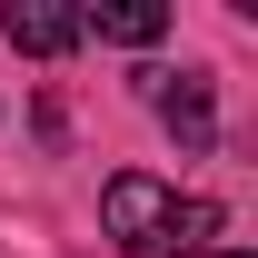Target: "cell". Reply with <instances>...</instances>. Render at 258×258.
Wrapping results in <instances>:
<instances>
[{
	"instance_id": "6da1fadb",
	"label": "cell",
	"mask_w": 258,
	"mask_h": 258,
	"mask_svg": "<svg viewBox=\"0 0 258 258\" xmlns=\"http://www.w3.org/2000/svg\"><path fill=\"white\" fill-rule=\"evenodd\" d=\"M99 219H109V238H119L129 258H189L219 238V209L209 199H179L169 179H149V169H119L109 189H99Z\"/></svg>"
},
{
	"instance_id": "3957f363",
	"label": "cell",
	"mask_w": 258,
	"mask_h": 258,
	"mask_svg": "<svg viewBox=\"0 0 258 258\" xmlns=\"http://www.w3.org/2000/svg\"><path fill=\"white\" fill-rule=\"evenodd\" d=\"M169 10L159 0H109V10H80V40H119V50H139V40H159Z\"/></svg>"
},
{
	"instance_id": "5b68a950",
	"label": "cell",
	"mask_w": 258,
	"mask_h": 258,
	"mask_svg": "<svg viewBox=\"0 0 258 258\" xmlns=\"http://www.w3.org/2000/svg\"><path fill=\"white\" fill-rule=\"evenodd\" d=\"M228 258H238V248H228Z\"/></svg>"
},
{
	"instance_id": "7a4b0ae2",
	"label": "cell",
	"mask_w": 258,
	"mask_h": 258,
	"mask_svg": "<svg viewBox=\"0 0 258 258\" xmlns=\"http://www.w3.org/2000/svg\"><path fill=\"white\" fill-rule=\"evenodd\" d=\"M0 30H10V50H30V60H60V50H80V10H60V0H10Z\"/></svg>"
},
{
	"instance_id": "277c9868",
	"label": "cell",
	"mask_w": 258,
	"mask_h": 258,
	"mask_svg": "<svg viewBox=\"0 0 258 258\" xmlns=\"http://www.w3.org/2000/svg\"><path fill=\"white\" fill-rule=\"evenodd\" d=\"M159 119L179 129L189 149H209V139H219V109H209V80H199V70H179V90H159Z\"/></svg>"
}]
</instances>
